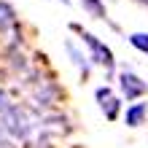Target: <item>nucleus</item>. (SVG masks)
Masks as SVG:
<instances>
[{
  "label": "nucleus",
  "instance_id": "nucleus-1",
  "mask_svg": "<svg viewBox=\"0 0 148 148\" xmlns=\"http://www.w3.org/2000/svg\"><path fill=\"white\" fill-rule=\"evenodd\" d=\"M0 129H3L11 140H27L32 135V129H35V121H32V116L27 113V108L14 105L8 113L0 116Z\"/></svg>",
  "mask_w": 148,
  "mask_h": 148
},
{
  "label": "nucleus",
  "instance_id": "nucleus-12",
  "mask_svg": "<svg viewBox=\"0 0 148 148\" xmlns=\"http://www.w3.org/2000/svg\"><path fill=\"white\" fill-rule=\"evenodd\" d=\"M137 3H143V5H148V0H137Z\"/></svg>",
  "mask_w": 148,
  "mask_h": 148
},
{
  "label": "nucleus",
  "instance_id": "nucleus-10",
  "mask_svg": "<svg viewBox=\"0 0 148 148\" xmlns=\"http://www.w3.org/2000/svg\"><path fill=\"white\" fill-rule=\"evenodd\" d=\"M14 105H16V102H14V100L5 94V89H0V116H3V113H8Z\"/></svg>",
  "mask_w": 148,
  "mask_h": 148
},
{
  "label": "nucleus",
  "instance_id": "nucleus-9",
  "mask_svg": "<svg viewBox=\"0 0 148 148\" xmlns=\"http://www.w3.org/2000/svg\"><path fill=\"white\" fill-rule=\"evenodd\" d=\"M129 43H132L137 51L148 54V35H145V32H132V35H129Z\"/></svg>",
  "mask_w": 148,
  "mask_h": 148
},
{
  "label": "nucleus",
  "instance_id": "nucleus-11",
  "mask_svg": "<svg viewBox=\"0 0 148 148\" xmlns=\"http://www.w3.org/2000/svg\"><path fill=\"white\" fill-rule=\"evenodd\" d=\"M0 148H16V145H14V143H11V140H8V143H5V145H0Z\"/></svg>",
  "mask_w": 148,
  "mask_h": 148
},
{
  "label": "nucleus",
  "instance_id": "nucleus-6",
  "mask_svg": "<svg viewBox=\"0 0 148 148\" xmlns=\"http://www.w3.org/2000/svg\"><path fill=\"white\" fill-rule=\"evenodd\" d=\"M16 24V14H14V8L5 3V0H0V32L8 30V27H14Z\"/></svg>",
  "mask_w": 148,
  "mask_h": 148
},
{
  "label": "nucleus",
  "instance_id": "nucleus-8",
  "mask_svg": "<svg viewBox=\"0 0 148 148\" xmlns=\"http://www.w3.org/2000/svg\"><path fill=\"white\" fill-rule=\"evenodd\" d=\"M81 5L94 16V19H105V5H102V0H81Z\"/></svg>",
  "mask_w": 148,
  "mask_h": 148
},
{
  "label": "nucleus",
  "instance_id": "nucleus-5",
  "mask_svg": "<svg viewBox=\"0 0 148 148\" xmlns=\"http://www.w3.org/2000/svg\"><path fill=\"white\" fill-rule=\"evenodd\" d=\"M145 119H148V105L145 102H135V105L127 108V116H124L127 127H140Z\"/></svg>",
  "mask_w": 148,
  "mask_h": 148
},
{
  "label": "nucleus",
  "instance_id": "nucleus-3",
  "mask_svg": "<svg viewBox=\"0 0 148 148\" xmlns=\"http://www.w3.org/2000/svg\"><path fill=\"white\" fill-rule=\"evenodd\" d=\"M119 86H121V94H124L127 100H137V97H143V94L148 92V84L143 81L140 75H135L132 70H121Z\"/></svg>",
  "mask_w": 148,
  "mask_h": 148
},
{
  "label": "nucleus",
  "instance_id": "nucleus-7",
  "mask_svg": "<svg viewBox=\"0 0 148 148\" xmlns=\"http://www.w3.org/2000/svg\"><path fill=\"white\" fill-rule=\"evenodd\" d=\"M65 49H67V54H70V59H73V62L81 67L84 73H89V62H86V57L75 49V43H73V40H65Z\"/></svg>",
  "mask_w": 148,
  "mask_h": 148
},
{
  "label": "nucleus",
  "instance_id": "nucleus-2",
  "mask_svg": "<svg viewBox=\"0 0 148 148\" xmlns=\"http://www.w3.org/2000/svg\"><path fill=\"white\" fill-rule=\"evenodd\" d=\"M73 30H78L81 32V40L86 43V46H89V51H92V59L97 65H102L105 67V70H113V65H116V59H113V51L105 46V43H102L97 35H92V32H86V30H81L78 27V24H73Z\"/></svg>",
  "mask_w": 148,
  "mask_h": 148
},
{
  "label": "nucleus",
  "instance_id": "nucleus-4",
  "mask_svg": "<svg viewBox=\"0 0 148 148\" xmlns=\"http://www.w3.org/2000/svg\"><path fill=\"white\" fill-rule=\"evenodd\" d=\"M94 94H97V102H100L102 113H105L110 121H116V119H119V105H121V100H116V97H113L108 86H100V89L94 92Z\"/></svg>",
  "mask_w": 148,
  "mask_h": 148
},
{
  "label": "nucleus",
  "instance_id": "nucleus-13",
  "mask_svg": "<svg viewBox=\"0 0 148 148\" xmlns=\"http://www.w3.org/2000/svg\"><path fill=\"white\" fill-rule=\"evenodd\" d=\"M62 3H65V5H67V3H70V0H62Z\"/></svg>",
  "mask_w": 148,
  "mask_h": 148
}]
</instances>
